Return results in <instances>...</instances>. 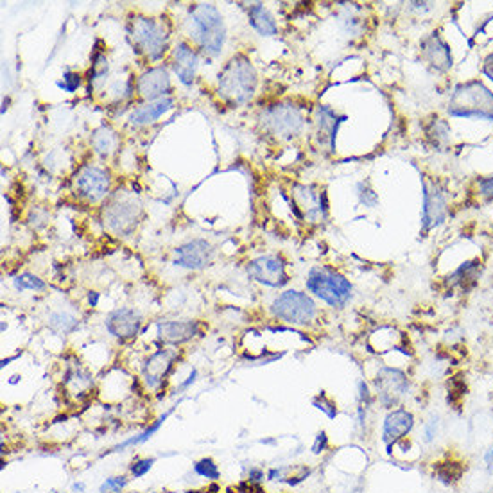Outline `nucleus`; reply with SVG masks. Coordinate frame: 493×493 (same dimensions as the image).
I'll return each mask as SVG.
<instances>
[{"label": "nucleus", "mask_w": 493, "mask_h": 493, "mask_svg": "<svg viewBox=\"0 0 493 493\" xmlns=\"http://www.w3.org/2000/svg\"><path fill=\"white\" fill-rule=\"evenodd\" d=\"M185 33L190 43L206 57L221 56L228 35L223 13L217 9V6L206 2H196L189 6L185 16Z\"/></svg>", "instance_id": "nucleus-1"}, {"label": "nucleus", "mask_w": 493, "mask_h": 493, "mask_svg": "<svg viewBox=\"0 0 493 493\" xmlns=\"http://www.w3.org/2000/svg\"><path fill=\"white\" fill-rule=\"evenodd\" d=\"M258 74L246 54H233L217 76V94L228 106H246L257 94Z\"/></svg>", "instance_id": "nucleus-2"}, {"label": "nucleus", "mask_w": 493, "mask_h": 493, "mask_svg": "<svg viewBox=\"0 0 493 493\" xmlns=\"http://www.w3.org/2000/svg\"><path fill=\"white\" fill-rule=\"evenodd\" d=\"M128 40L135 52L144 57L148 63H158L171 52L169 42H171V26L169 20L162 16L133 15L128 20Z\"/></svg>", "instance_id": "nucleus-3"}, {"label": "nucleus", "mask_w": 493, "mask_h": 493, "mask_svg": "<svg viewBox=\"0 0 493 493\" xmlns=\"http://www.w3.org/2000/svg\"><path fill=\"white\" fill-rule=\"evenodd\" d=\"M101 219L104 228L113 236H131L144 219V205L140 197L131 190H117L103 203Z\"/></svg>", "instance_id": "nucleus-4"}, {"label": "nucleus", "mask_w": 493, "mask_h": 493, "mask_svg": "<svg viewBox=\"0 0 493 493\" xmlns=\"http://www.w3.org/2000/svg\"><path fill=\"white\" fill-rule=\"evenodd\" d=\"M448 115L455 118L493 121V92L481 81H468L454 88L448 101Z\"/></svg>", "instance_id": "nucleus-5"}, {"label": "nucleus", "mask_w": 493, "mask_h": 493, "mask_svg": "<svg viewBox=\"0 0 493 493\" xmlns=\"http://www.w3.org/2000/svg\"><path fill=\"white\" fill-rule=\"evenodd\" d=\"M305 287L323 304L336 309L345 307L353 296L352 282L331 266L312 267L305 278Z\"/></svg>", "instance_id": "nucleus-6"}, {"label": "nucleus", "mask_w": 493, "mask_h": 493, "mask_svg": "<svg viewBox=\"0 0 493 493\" xmlns=\"http://www.w3.org/2000/svg\"><path fill=\"white\" fill-rule=\"evenodd\" d=\"M262 133L277 140H292L305 129V117L294 104L277 103L264 108L258 115Z\"/></svg>", "instance_id": "nucleus-7"}, {"label": "nucleus", "mask_w": 493, "mask_h": 493, "mask_svg": "<svg viewBox=\"0 0 493 493\" xmlns=\"http://www.w3.org/2000/svg\"><path fill=\"white\" fill-rule=\"evenodd\" d=\"M111 190L110 171L95 163H84L72 176V192L77 199L95 205L106 201Z\"/></svg>", "instance_id": "nucleus-8"}, {"label": "nucleus", "mask_w": 493, "mask_h": 493, "mask_svg": "<svg viewBox=\"0 0 493 493\" xmlns=\"http://www.w3.org/2000/svg\"><path fill=\"white\" fill-rule=\"evenodd\" d=\"M271 312L277 319L291 325H311L318 316V305L307 292L289 289L278 294L271 304Z\"/></svg>", "instance_id": "nucleus-9"}, {"label": "nucleus", "mask_w": 493, "mask_h": 493, "mask_svg": "<svg viewBox=\"0 0 493 493\" xmlns=\"http://www.w3.org/2000/svg\"><path fill=\"white\" fill-rule=\"evenodd\" d=\"M292 206H294L296 217L309 223H318L326 219L328 216V203H326V192H316L314 187L294 185L291 190Z\"/></svg>", "instance_id": "nucleus-10"}, {"label": "nucleus", "mask_w": 493, "mask_h": 493, "mask_svg": "<svg viewBox=\"0 0 493 493\" xmlns=\"http://www.w3.org/2000/svg\"><path fill=\"white\" fill-rule=\"evenodd\" d=\"M421 190H423V206H421V237H425L433 228L443 224L448 216V203L443 190L438 183L421 179Z\"/></svg>", "instance_id": "nucleus-11"}, {"label": "nucleus", "mask_w": 493, "mask_h": 493, "mask_svg": "<svg viewBox=\"0 0 493 493\" xmlns=\"http://www.w3.org/2000/svg\"><path fill=\"white\" fill-rule=\"evenodd\" d=\"M248 275L251 280L266 287H284L289 282L287 270H285V260L280 255H262L248 262Z\"/></svg>", "instance_id": "nucleus-12"}, {"label": "nucleus", "mask_w": 493, "mask_h": 493, "mask_svg": "<svg viewBox=\"0 0 493 493\" xmlns=\"http://www.w3.org/2000/svg\"><path fill=\"white\" fill-rule=\"evenodd\" d=\"M137 95L144 103L172 97L171 72L165 65H153L137 77Z\"/></svg>", "instance_id": "nucleus-13"}, {"label": "nucleus", "mask_w": 493, "mask_h": 493, "mask_svg": "<svg viewBox=\"0 0 493 493\" xmlns=\"http://www.w3.org/2000/svg\"><path fill=\"white\" fill-rule=\"evenodd\" d=\"M214 253H216V250H214V246L209 240H187V243L179 244L172 251V264L176 267H183V270L189 271H201L212 264Z\"/></svg>", "instance_id": "nucleus-14"}, {"label": "nucleus", "mask_w": 493, "mask_h": 493, "mask_svg": "<svg viewBox=\"0 0 493 493\" xmlns=\"http://www.w3.org/2000/svg\"><path fill=\"white\" fill-rule=\"evenodd\" d=\"M375 389L379 402L386 407H393L409 389V379L402 370L384 366L375 377Z\"/></svg>", "instance_id": "nucleus-15"}, {"label": "nucleus", "mask_w": 493, "mask_h": 493, "mask_svg": "<svg viewBox=\"0 0 493 493\" xmlns=\"http://www.w3.org/2000/svg\"><path fill=\"white\" fill-rule=\"evenodd\" d=\"M169 63L179 83L192 87L199 69V50L187 40H179L169 52Z\"/></svg>", "instance_id": "nucleus-16"}, {"label": "nucleus", "mask_w": 493, "mask_h": 493, "mask_svg": "<svg viewBox=\"0 0 493 493\" xmlns=\"http://www.w3.org/2000/svg\"><path fill=\"white\" fill-rule=\"evenodd\" d=\"M420 52L425 63L429 65L431 69L436 70V72H448L452 69V65H454L450 45L441 38V35L436 33V31L421 40Z\"/></svg>", "instance_id": "nucleus-17"}, {"label": "nucleus", "mask_w": 493, "mask_h": 493, "mask_svg": "<svg viewBox=\"0 0 493 493\" xmlns=\"http://www.w3.org/2000/svg\"><path fill=\"white\" fill-rule=\"evenodd\" d=\"M176 360V350H156L155 353L145 359L144 366H142V379H144L145 386L149 389H158L163 384V380L167 379L169 372H171L172 365Z\"/></svg>", "instance_id": "nucleus-18"}, {"label": "nucleus", "mask_w": 493, "mask_h": 493, "mask_svg": "<svg viewBox=\"0 0 493 493\" xmlns=\"http://www.w3.org/2000/svg\"><path fill=\"white\" fill-rule=\"evenodd\" d=\"M108 334L117 339H133L140 332L142 316L135 309L121 307L117 311L110 312L104 321Z\"/></svg>", "instance_id": "nucleus-19"}, {"label": "nucleus", "mask_w": 493, "mask_h": 493, "mask_svg": "<svg viewBox=\"0 0 493 493\" xmlns=\"http://www.w3.org/2000/svg\"><path fill=\"white\" fill-rule=\"evenodd\" d=\"M346 115L336 113V110H332L331 106L326 104H319L316 108V129H318V142L321 145H326L328 151H336V137H338L339 126L346 121Z\"/></svg>", "instance_id": "nucleus-20"}, {"label": "nucleus", "mask_w": 493, "mask_h": 493, "mask_svg": "<svg viewBox=\"0 0 493 493\" xmlns=\"http://www.w3.org/2000/svg\"><path fill=\"white\" fill-rule=\"evenodd\" d=\"M156 331H158L160 341L167 343V345L172 346H178L192 341V339L199 334V323L192 321V319L160 321L158 326H156Z\"/></svg>", "instance_id": "nucleus-21"}, {"label": "nucleus", "mask_w": 493, "mask_h": 493, "mask_svg": "<svg viewBox=\"0 0 493 493\" xmlns=\"http://www.w3.org/2000/svg\"><path fill=\"white\" fill-rule=\"evenodd\" d=\"M414 427V416L411 411L407 409H393L384 420V429H382V440L387 445V448L393 447L397 441H400L402 438H406L407 434L413 431Z\"/></svg>", "instance_id": "nucleus-22"}, {"label": "nucleus", "mask_w": 493, "mask_h": 493, "mask_svg": "<svg viewBox=\"0 0 493 493\" xmlns=\"http://www.w3.org/2000/svg\"><path fill=\"white\" fill-rule=\"evenodd\" d=\"M176 104L175 97H163L158 101H153V103H144L140 106L133 108L131 113H129L128 122L129 126L133 128H144V126L155 124L160 117L171 111Z\"/></svg>", "instance_id": "nucleus-23"}, {"label": "nucleus", "mask_w": 493, "mask_h": 493, "mask_svg": "<svg viewBox=\"0 0 493 493\" xmlns=\"http://www.w3.org/2000/svg\"><path fill=\"white\" fill-rule=\"evenodd\" d=\"M90 145L92 151L103 162H106V160L113 158L118 153V149H121V135H118V131L113 126L101 124L97 129L92 131Z\"/></svg>", "instance_id": "nucleus-24"}, {"label": "nucleus", "mask_w": 493, "mask_h": 493, "mask_svg": "<svg viewBox=\"0 0 493 493\" xmlns=\"http://www.w3.org/2000/svg\"><path fill=\"white\" fill-rule=\"evenodd\" d=\"M248 22L260 36L278 35V23L275 20L273 13L262 2H255L248 8Z\"/></svg>", "instance_id": "nucleus-25"}, {"label": "nucleus", "mask_w": 493, "mask_h": 493, "mask_svg": "<svg viewBox=\"0 0 493 493\" xmlns=\"http://www.w3.org/2000/svg\"><path fill=\"white\" fill-rule=\"evenodd\" d=\"M481 273H482L481 260L465 262L463 266L458 267V270H455L454 273L448 277L447 284L450 285V287H455V285H459V287H463L465 291H468V289L474 287V285L477 284Z\"/></svg>", "instance_id": "nucleus-26"}, {"label": "nucleus", "mask_w": 493, "mask_h": 493, "mask_svg": "<svg viewBox=\"0 0 493 493\" xmlns=\"http://www.w3.org/2000/svg\"><path fill=\"white\" fill-rule=\"evenodd\" d=\"M110 77V60H108L106 52L104 50H95L94 56H92V65L90 70H88V90H94L97 84L106 83V79Z\"/></svg>", "instance_id": "nucleus-27"}, {"label": "nucleus", "mask_w": 493, "mask_h": 493, "mask_svg": "<svg viewBox=\"0 0 493 493\" xmlns=\"http://www.w3.org/2000/svg\"><path fill=\"white\" fill-rule=\"evenodd\" d=\"M425 133H427V138H429V142L436 149L445 148V145L450 142V126H448L447 121H443V118H434V121H431V124L425 129Z\"/></svg>", "instance_id": "nucleus-28"}, {"label": "nucleus", "mask_w": 493, "mask_h": 493, "mask_svg": "<svg viewBox=\"0 0 493 493\" xmlns=\"http://www.w3.org/2000/svg\"><path fill=\"white\" fill-rule=\"evenodd\" d=\"M77 325H79V321H77L76 316L69 314V312H52V314L49 316V326L52 328V331L61 332V334H70V332H74L77 328Z\"/></svg>", "instance_id": "nucleus-29"}, {"label": "nucleus", "mask_w": 493, "mask_h": 493, "mask_svg": "<svg viewBox=\"0 0 493 493\" xmlns=\"http://www.w3.org/2000/svg\"><path fill=\"white\" fill-rule=\"evenodd\" d=\"M13 285H15V289L18 292H23V291L40 292V291H45L47 287V284L42 280V278L36 277V275L33 273H27V271L13 278Z\"/></svg>", "instance_id": "nucleus-30"}, {"label": "nucleus", "mask_w": 493, "mask_h": 493, "mask_svg": "<svg viewBox=\"0 0 493 493\" xmlns=\"http://www.w3.org/2000/svg\"><path fill=\"white\" fill-rule=\"evenodd\" d=\"M436 475L440 481L443 482H454L459 481V477L463 475V467L461 463H455V461H447V463H438Z\"/></svg>", "instance_id": "nucleus-31"}, {"label": "nucleus", "mask_w": 493, "mask_h": 493, "mask_svg": "<svg viewBox=\"0 0 493 493\" xmlns=\"http://www.w3.org/2000/svg\"><path fill=\"white\" fill-rule=\"evenodd\" d=\"M169 414H171V411H167V413L163 414V416L160 418V420H156L155 423H153L151 427H149V429H145L144 433H142V434H138V436L131 438V440H128V441H124V443H122V445H118V447L115 448V450H124V448H126V447H129V445H138V443H144V441H148L149 438H151L153 434H155L156 431L160 429V425H162L163 421L167 420V418H169Z\"/></svg>", "instance_id": "nucleus-32"}, {"label": "nucleus", "mask_w": 493, "mask_h": 493, "mask_svg": "<svg viewBox=\"0 0 493 493\" xmlns=\"http://www.w3.org/2000/svg\"><path fill=\"white\" fill-rule=\"evenodd\" d=\"M194 472H196L197 475H201V477L210 479V481H217V479L221 477L219 467H217V465L214 463V459L210 458H205L201 459V461H197V463L194 465Z\"/></svg>", "instance_id": "nucleus-33"}, {"label": "nucleus", "mask_w": 493, "mask_h": 493, "mask_svg": "<svg viewBox=\"0 0 493 493\" xmlns=\"http://www.w3.org/2000/svg\"><path fill=\"white\" fill-rule=\"evenodd\" d=\"M357 196H359V201L365 206H368V209H375L379 205V196L372 189L370 182H360L357 185Z\"/></svg>", "instance_id": "nucleus-34"}, {"label": "nucleus", "mask_w": 493, "mask_h": 493, "mask_svg": "<svg viewBox=\"0 0 493 493\" xmlns=\"http://www.w3.org/2000/svg\"><path fill=\"white\" fill-rule=\"evenodd\" d=\"M81 84H83V77H81V74L67 70V72L63 74V79L57 81L56 87L60 88V90L67 92V94H76V92L81 88Z\"/></svg>", "instance_id": "nucleus-35"}, {"label": "nucleus", "mask_w": 493, "mask_h": 493, "mask_svg": "<svg viewBox=\"0 0 493 493\" xmlns=\"http://www.w3.org/2000/svg\"><path fill=\"white\" fill-rule=\"evenodd\" d=\"M312 406H314L316 409L323 411V413H325L328 418L338 416V406H336L334 400L328 399L323 391L318 394V397H316L314 400H312Z\"/></svg>", "instance_id": "nucleus-36"}, {"label": "nucleus", "mask_w": 493, "mask_h": 493, "mask_svg": "<svg viewBox=\"0 0 493 493\" xmlns=\"http://www.w3.org/2000/svg\"><path fill=\"white\" fill-rule=\"evenodd\" d=\"M126 484H128V479H126L124 475L110 477L103 482V486H101V493H118Z\"/></svg>", "instance_id": "nucleus-37"}, {"label": "nucleus", "mask_w": 493, "mask_h": 493, "mask_svg": "<svg viewBox=\"0 0 493 493\" xmlns=\"http://www.w3.org/2000/svg\"><path fill=\"white\" fill-rule=\"evenodd\" d=\"M153 463H155V459H137V461H133V465H131L133 477H142V475L148 474L151 470Z\"/></svg>", "instance_id": "nucleus-38"}, {"label": "nucleus", "mask_w": 493, "mask_h": 493, "mask_svg": "<svg viewBox=\"0 0 493 493\" xmlns=\"http://www.w3.org/2000/svg\"><path fill=\"white\" fill-rule=\"evenodd\" d=\"M479 194L484 197L486 201H493V176H486L477 182Z\"/></svg>", "instance_id": "nucleus-39"}, {"label": "nucleus", "mask_w": 493, "mask_h": 493, "mask_svg": "<svg viewBox=\"0 0 493 493\" xmlns=\"http://www.w3.org/2000/svg\"><path fill=\"white\" fill-rule=\"evenodd\" d=\"M481 70H482V74H484V76L493 83V52H489L488 56L484 57Z\"/></svg>", "instance_id": "nucleus-40"}, {"label": "nucleus", "mask_w": 493, "mask_h": 493, "mask_svg": "<svg viewBox=\"0 0 493 493\" xmlns=\"http://www.w3.org/2000/svg\"><path fill=\"white\" fill-rule=\"evenodd\" d=\"M326 443H328V440H326V434L319 433L318 438H316V443L312 445V452H314V454H319V452L325 450Z\"/></svg>", "instance_id": "nucleus-41"}, {"label": "nucleus", "mask_w": 493, "mask_h": 493, "mask_svg": "<svg viewBox=\"0 0 493 493\" xmlns=\"http://www.w3.org/2000/svg\"><path fill=\"white\" fill-rule=\"evenodd\" d=\"M436 421H431V423L425 425V441H431L434 436H436Z\"/></svg>", "instance_id": "nucleus-42"}, {"label": "nucleus", "mask_w": 493, "mask_h": 493, "mask_svg": "<svg viewBox=\"0 0 493 493\" xmlns=\"http://www.w3.org/2000/svg\"><path fill=\"white\" fill-rule=\"evenodd\" d=\"M262 479H264V472L258 470V468H251V470H250V481L258 482V481H262Z\"/></svg>", "instance_id": "nucleus-43"}, {"label": "nucleus", "mask_w": 493, "mask_h": 493, "mask_svg": "<svg viewBox=\"0 0 493 493\" xmlns=\"http://www.w3.org/2000/svg\"><path fill=\"white\" fill-rule=\"evenodd\" d=\"M88 304H90V307H97V304H99V292L92 291L90 294H88Z\"/></svg>", "instance_id": "nucleus-44"}, {"label": "nucleus", "mask_w": 493, "mask_h": 493, "mask_svg": "<svg viewBox=\"0 0 493 493\" xmlns=\"http://www.w3.org/2000/svg\"><path fill=\"white\" fill-rule=\"evenodd\" d=\"M196 377H197V372H196V370H194V372L190 373V377H189V379H187L185 382L182 384V389H185V387H189L190 384H194V382H196Z\"/></svg>", "instance_id": "nucleus-45"}, {"label": "nucleus", "mask_w": 493, "mask_h": 493, "mask_svg": "<svg viewBox=\"0 0 493 493\" xmlns=\"http://www.w3.org/2000/svg\"><path fill=\"white\" fill-rule=\"evenodd\" d=\"M486 461H488L489 470H493V447H492V450H489V454H488V458H486Z\"/></svg>", "instance_id": "nucleus-46"}, {"label": "nucleus", "mask_w": 493, "mask_h": 493, "mask_svg": "<svg viewBox=\"0 0 493 493\" xmlns=\"http://www.w3.org/2000/svg\"><path fill=\"white\" fill-rule=\"evenodd\" d=\"M187 493H209V492H187Z\"/></svg>", "instance_id": "nucleus-47"}, {"label": "nucleus", "mask_w": 493, "mask_h": 493, "mask_svg": "<svg viewBox=\"0 0 493 493\" xmlns=\"http://www.w3.org/2000/svg\"><path fill=\"white\" fill-rule=\"evenodd\" d=\"M153 493H158V492H153Z\"/></svg>", "instance_id": "nucleus-48"}]
</instances>
